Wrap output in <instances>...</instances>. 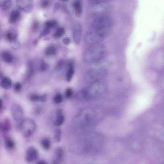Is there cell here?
I'll use <instances>...</instances> for the list:
<instances>
[{
  "instance_id": "1",
  "label": "cell",
  "mask_w": 164,
  "mask_h": 164,
  "mask_svg": "<svg viewBox=\"0 0 164 164\" xmlns=\"http://www.w3.org/2000/svg\"><path fill=\"white\" fill-rule=\"evenodd\" d=\"M107 49L102 45L96 44L88 49L84 53L83 58L86 62L91 63L100 61L106 55Z\"/></svg>"
},
{
  "instance_id": "2",
  "label": "cell",
  "mask_w": 164,
  "mask_h": 164,
  "mask_svg": "<svg viewBox=\"0 0 164 164\" xmlns=\"http://www.w3.org/2000/svg\"><path fill=\"white\" fill-rule=\"evenodd\" d=\"M106 89V85L102 83L96 82L84 89L80 93V95L88 97L99 95L104 93Z\"/></svg>"
},
{
  "instance_id": "3",
  "label": "cell",
  "mask_w": 164,
  "mask_h": 164,
  "mask_svg": "<svg viewBox=\"0 0 164 164\" xmlns=\"http://www.w3.org/2000/svg\"><path fill=\"white\" fill-rule=\"evenodd\" d=\"M108 33L102 30L91 28L86 34L85 40L89 44H97L104 40Z\"/></svg>"
},
{
  "instance_id": "4",
  "label": "cell",
  "mask_w": 164,
  "mask_h": 164,
  "mask_svg": "<svg viewBox=\"0 0 164 164\" xmlns=\"http://www.w3.org/2000/svg\"><path fill=\"white\" fill-rule=\"evenodd\" d=\"M107 72L103 69H95L89 70L85 73L84 79L86 83H92L103 79Z\"/></svg>"
},
{
  "instance_id": "5",
  "label": "cell",
  "mask_w": 164,
  "mask_h": 164,
  "mask_svg": "<svg viewBox=\"0 0 164 164\" xmlns=\"http://www.w3.org/2000/svg\"><path fill=\"white\" fill-rule=\"evenodd\" d=\"M11 112L15 122V130L17 132H20L24 119L22 109L20 105L13 104L11 107Z\"/></svg>"
},
{
  "instance_id": "6",
  "label": "cell",
  "mask_w": 164,
  "mask_h": 164,
  "mask_svg": "<svg viewBox=\"0 0 164 164\" xmlns=\"http://www.w3.org/2000/svg\"><path fill=\"white\" fill-rule=\"evenodd\" d=\"M37 127L36 122L33 120L26 118L23 119L21 131L22 136L29 138L34 133Z\"/></svg>"
},
{
  "instance_id": "7",
  "label": "cell",
  "mask_w": 164,
  "mask_h": 164,
  "mask_svg": "<svg viewBox=\"0 0 164 164\" xmlns=\"http://www.w3.org/2000/svg\"><path fill=\"white\" fill-rule=\"evenodd\" d=\"M110 9V6L106 3L97 4L94 5L91 8V13L94 15L102 16L108 12Z\"/></svg>"
},
{
  "instance_id": "8",
  "label": "cell",
  "mask_w": 164,
  "mask_h": 164,
  "mask_svg": "<svg viewBox=\"0 0 164 164\" xmlns=\"http://www.w3.org/2000/svg\"><path fill=\"white\" fill-rule=\"evenodd\" d=\"M18 8L26 13L31 12L33 8V0H16Z\"/></svg>"
},
{
  "instance_id": "9",
  "label": "cell",
  "mask_w": 164,
  "mask_h": 164,
  "mask_svg": "<svg viewBox=\"0 0 164 164\" xmlns=\"http://www.w3.org/2000/svg\"><path fill=\"white\" fill-rule=\"evenodd\" d=\"M38 152L36 148L33 147H29L26 152L25 159L29 163L33 162L38 158Z\"/></svg>"
},
{
  "instance_id": "10",
  "label": "cell",
  "mask_w": 164,
  "mask_h": 164,
  "mask_svg": "<svg viewBox=\"0 0 164 164\" xmlns=\"http://www.w3.org/2000/svg\"><path fill=\"white\" fill-rule=\"evenodd\" d=\"M83 29L79 23H76L74 25L73 30V37L74 41L77 44L80 42L82 37Z\"/></svg>"
},
{
  "instance_id": "11",
  "label": "cell",
  "mask_w": 164,
  "mask_h": 164,
  "mask_svg": "<svg viewBox=\"0 0 164 164\" xmlns=\"http://www.w3.org/2000/svg\"><path fill=\"white\" fill-rule=\"evenodd\" d=\"M54 158L53 161V164H60L62 162L64 156L63 149L60 147L56 148L54 152Z\"/></svg>"
},
{
  "instance_id": "12",
  "label": "cell",
  "mask_w": 164,
  "mask_h": 164,
  "mask_svg": "<svg viewBox=\"0 0 164 164\" xmlns=\"http://www.w3.org/2000/svg\"><path fill=\"white\" fill-rule=\"evenodd\" d=\"M73 7L76 16L80 17L83 12L82 3L80 0H77L73 4Z\"/></svg>"
},
{
  "instance_id": "13",
  "label": "cell",
  "mask_w": 164,
  "mask_h": 164,
  "mask_svg": "<svg viewBox=\"0 0 164 164\" xmlns=\"http://www.w3.org/2000/svg\"><path fill=\"white\" fill-rule=\"evenodd\" d=\"M65 120V117L63 111L61 109H58L57 111L56 118L54 124L57 126H60L63 124Z\"/></svg>"
},
{
  "instance_id": "14",
  "label": "cell",
  "mask_w": 164,
  "mask_h": 164,
  "mask_svg": "<svg viewBox=\"0 0 164 164\" xmlns=\"http://www.w3.org/2000/svg\"><path fill=\"white\" fill-rule=\"evenodd\" d=\"M11 125L10 120L8 118H6L0 123V128L3 132L6 133L9 131L11 128Z\"/></svg>"
},
{
  "instance_id": "15",
  "label": "cell",
  "mask_w": 164,
  "mask_h": 164,
  "mask_svg": "<svg viewBox=\"0 0 164 164\" xmlns=\"http://www.w3.org/2000/svg\"><path fill=\"white\" fill-rule=\"evenodd\" d=\"M20 17V13L17 10H14L12 11L9 18V22L11 24L16 22Z\"/></svg>"
},
{
  "instance_id": "16",
  "label": "cell",
  "mask_w": 164,
  "mask_h": 164,
  "mask_svg": "<svg viewBox=\"0 0 164 164\" xmlns=\"http://www.w3.org/2000/svg\"><path fill=\"white\" fill-rule=\"evenodd\" d=\"M12 5V0H1V7L4 11H7L11 8Z\"/></svg>"
},
{
  "instance_id": "17",
  "label": "cell",
  "mask_w": 164,
  "mask_h": 164,
  "mask_svg": "<svg viewBox=\"0 0 164 164\" xmlns=\"http://www.w3.org/2000/svg\"><path fill=\"white\" fill-rule=\"evenodd\" d=\"M73 66L72 62H70L69 65V69L66 75V80L68 82H70L72 79L74 73Z\"/></svg>"
},
{
  "instance_id": "18",
  "label": "cell",
  "mask_w": 164,
  "mask_h": 164,
  "mask_svg": "<svg viewBox=\"0 0 164 164\" xmlns=\"http://www.w3.org/2000/svg\"><path fill=\"white\" fill-rule=\"evenodd\" d=\"M12 84V81L9 78L5 77L1 81V86L6 89H9L11 88Z\"/></svg>"
},
{
  "instance_id": "19",
  "label": "cell",
  "mask_w": 164,
  "mask_h": 164,
  "mask_svg": "<svg viewBox=\"0 0 164 164\" xmlns=\"http://www.w3.org/2000/svg\"><path fill=\"white\" fill-rule=\"evenodd\" d=\"M41 146L44 149L48 150L51 147L50 140L48 138H44L42 139L41 142Z\"/></svg>"
},
{
  "instance_id": "20",
  "label": "cell",
  "mask_w": 164,
  "mask_h": 164,
  "mask_svg": "<svg viewBox=\"0 0 164 164\" xmlns=\"http://www.w3.org/2000/svg\"><path fill=\"white\" fill-rule=\"evenodd\" d=\"M61 131L60 129H56L54 131V141L56 143H59L61 141Z\"/></svg>"
},
{
  "instance_id": "21",
  "label": "cell",
  "mask_w": 164,
  "mask_h": 164,
  "mask_svg": "<svg viewBox=\"0 0 164 164\" xmlns=\"http://www.w3.org/2000/svg\"><path fill=\"white\" fill-rule=\"evenodd\" d=\"M5 146L7 149L12 150L15 147V143L13 140L9 138L6 139Z\"/></svg>"
},
{
  "instance_id": "22",
  "label": "cell",
  "mask_w": 164,
  "mask_h": 164,
  "mask_svg": "<svg viewBox=\"0 0 164 164\" xmlns=\"http://www.w3.org/2000/svg\"><path fill=\"white\" fill-rule=\"evenodd\" d=\"M2 58L3 60L7 63H10L13 60V57L9 52H5L2 54Z\"/></svg>"
},
{
  "instance_id": "23",
  "label": "cell",
  "mask_w": 164,
  "mask_h": 164,
  "mask_svg": "<svg viewBox=\"0 0 164 164\" xmlns=\"http://www.w3.org/2000/svg\"><path fill=\"white\" fill-rule=\"evenodd\" d=\"M65 33V29L62 27L58 29L55 33L54 34V38L56 39H58L63 36Z\"/></svg>"
},
{
  "instance_id": "24",
  "label": "cell",
  "mask_w": 164,
  "mask_h": 164,
  "mask_svg": "<svg viewBox=\"0 0 164 164\" xmlns=\"http://www.w3.org/2000/svg\"><path fill=\"white\" fill-rule=\"evenodd\" d=\"M56 52V49L54 46H50L47 48L45 51V53L47 55H53L55 54Z\"/></svg>"
},
{
  "instance_id": "25",
  "label": "cell",
  "mask_w": 164,
  "mask_h": 164,
  "mask_svg": "<svg viewBox=\"0 0 164 164\" xmlns=\"http://www.w3.org/2000/svg\"><path fill=\"white\" fill-rule=\"evenodd\" d=\"M57 22L54 20L47 21L45 23L46 27L49 28L55 27L57 25Z\"/></svg>"
},
{
  "instance_id": "26",
  "label": "cell",
  "mask_w": 164,
  "mask_h": 164,
  "mask_svg": "<svg viewBox=\"0 0 164 164\" xmlns=\"http://www.w3.org/2000/svg\"><path fill=\"white\" fill-rule=\"evenodd\" d=\"M41 96H39L36 94H33L30 95L29 97L30 101L33 102H37L38 101L41 102Z\"/></svg>"
},
{
  "instance_id": "27",
  "label": "cell",
  "mask_w": 164,
  "mask_h": 164,
  "mask_svg": "<svg viewBox=\"0 0 164 164\" xmlns=\"http://www.w3.org/2000/svg\"><path fill=\"white\" fill-rule=\"evenodd\" d=\"M54 103L57 104L61 103L62 101V97L61 94L57 93L54 98Z\"/></svg>"
},
{
  "instance_id": "28",
  "label": "cell",
  "mask_w": 164,
  "mask_h": 164,
  "mask_svg": "<svg viewBox=\"0 0 164 164\" xmlns=\"http://www.w3.org/2000/svg\"><path fill=\"white\" fill-rule=\"evenodd\" d=\"M50 32V29L46 27V28L44 30H43L39 36V38H40L43 37L48 36V35L49 34Z\"/></svg>"
},
{
  "instance_id": "29",
  "label": "cell",
  "mask_w": 164,
  "mask_h": 164,
  "mask_svg": "<svg viewBox=\"0 0 164 164\" xmlns=\"http://www.w3.org/2000/svg\"><path fill=\"white\" fill-rule=\"evenodd\" d=\"M42 112V108L40 106H37L35 107L33 109V113L36 115H40Z\"/></svg>"
},
{
  "instance_id": "30",
  "label": "cell",
  "mask_w": 164,
  "mask_h": 164,
  "mask_svg": "<svg viewBox=\"0 0 164 164\" xmlns=\"http://www.w3.org/2000/svg\"><path fill=\"white\" fill-rule=\"evenodd\" d=\"M6 37L7 40L10 41H12L15 38V35L11 31L7 33Z\"/></svg>"
},
{
  "instance_id": "31",
  "label": "cell",
  "mask_w": 164,
  "mask_h": 164,
  "mask_svg": "<svg viewBox=\"0 0 164 164\" xmlns=\"http://www.w3.org/2000/svg\"><path fill=\"white\" fill-rule=\"evenodd\" d=\"M50 3L49 0H42L41 4V7L43 9H46L48 7Z\"/></svg>"
},
{
  "instance_id": "32",
  "label": "cell",
  "mask_w": 164,
  "mask_h": 164,
  "mask_svg": "<svg viewBox=\"0 0 164 164\" xmlns=\"http://www.w3.org/2000/svg\"><path fill=\"white\" fill-rule=\"evenodd\" d=\"M73 92L72 89L70 88H68L66 89L65 92V96L66 98L70 99L72 97Z\"/></svg>"
},
{
  "instance_id": "33",
  "label": "cell",
  "mask_w": 164,
  "mask_h": 164,
  "mask_svg": "<svg viewBox=\"0 0 164 164\" xmlns=\"http://www.w3.org/2000/svg\"><path fill=\"white\" fill-rule=\"evenodd\" d=\"M89 1L91 3L94 5L98 3H106L111 0H89Z\"/></svg>"
},
{
  "instance_id": "34",
  "label": "cell",
  "mask_w": 164,
  "mask_h": 164,
  "mask_svg": "<svg viewBox=\"0 0 164 164\" xmlns=\"http://www.w3.org/2000/svg\"><path fill=\"white\" fill-rule=\"evenodd\" d=\"M49 68V65L48 64L43 63L41 66V70L42 72H44L47 70Z\"/></svg>"
},
{
  "instance_id": "35",
  "label": "cell",
  "mask_w": 164,
  "mask_h": 164,
  "mask_svg": "<svg viewBox=\"0 0 164 164\" xmlns=\"http://www.w3.org/2000/svg\"><path fill=\"white\" fill-rule=\"evenodd\" d=\"M39 28V23L37 21H34L33 23L32 29L34 32H37Z\"/></svg>"
},
{
  "instance_id": "36",
  "label": "cell",
  "mask_w": 164,
  "mask_h": 164,
  "mask_svg": "<svg viewBox=\"0 0 164 164\" xmlns=\"http://www.w3.org/2000/svg\"><path fill=\"white\" fill-rule=\"evenodd\" d=\"M14 88L15 91H20L21 89V84L20 83H17L15 84Z\"/></svg>"
},
{
  "instance_id": "37",
  "label": "cell",
  "mask_w": 164,
  "mask_h": 164,
  "mask_svg": "<svg viewBox=\"0 0 164 164\" xmlns=\"http://www.w3.org/2000/svg\"><path fill=\"white\" fill-rule=\"evenodd\" d=\"M63 42L65 45H68L70 42V38L68 37H66L63 39Z\"/></svg>"
},
{
  "instance_id": "38",
  "label": "cell",
  "mask_w": 164,
  "mask_h": 164,
  "mask_svg": "<svg viewBox=\"0 0 164 164\" xmlns=\"http://www.w3.org/2000/svg\"><path fill=\"white\" fill-rule=\"evenodd\" d=\"M38 164H46L47 163L44 160H41L39 161L38 163Z\"/></svg>"
},
{
  "instance_id": "39",
  "label": "cell",
  "mask_w": 164,
  "mask_h": 164,
  "mask_svg": "<svg viewBox=\"0 0 164 164\" xmlns=\"http://www.w3.org/2000/svg\"><path fill=\"white\" fill-rule=\"evenodd\" d=\"M63 62L62 61H61L58 62L57 64V66L58 68L61 67L63 65Z\"/></svg>"
},
{
  "instance_id": "40",
  "label": "cell",
  "mask_w": 164,
  "mask_h": 164,
  "mask_svg": "<svg viewBox=\"0 0 164 164\" xmlns=\"http://www.w3.org/2000/svg\"><path fill=\"white\" fill-rule=\"evenodd\" d=\"M0 103H1V104H0V110H1V111H2L3 107V101L1 99V101H0Z\"/></svg>"
},
{
  "instance_id": "41",
  "label": "cell",
  "mask_w": 164,
  "mask_h": 164,
  "mask_svg": "<svg viewBox=\"0 0 164 164\" xmlns=\"http://www.w3.org/2000/svg\"><path fill=\"white\" fill-rule=\"evenodd\" d=\"M59 4H58L57 3H56L54 7V10H57L58 8H59Z\"/></svg>"
},
{
  "instance_id": "42",
  "label": "cell",
  "mask_w": 164,
  "mask_h": 164,
  "mask_svg": "<svg viewBox=\"0 0 164 164\" xmlns=\"http://www.w3.org/2000/svg\"><path fill=\"white\" fill-rule=\"evenodd\" d=\"M61 1H67L68 0H61Z\"/></svg>"
}]
</instances>
